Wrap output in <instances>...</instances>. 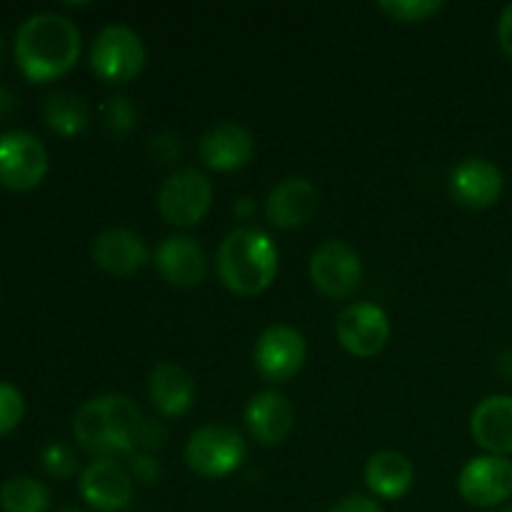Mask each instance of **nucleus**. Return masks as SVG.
<instances>
[{"label":"nucleus","mask_w":512,"mask_h":512,"mask_svg":"<svg viewBox=\"0 0 512 512\" xmlns=\"http://www.w3.org/2000/svg\"><path fill=\"white\" fill-rule=\"evenodd\" d=\"M153 265L160 278L173 288H198L208 275V255L190 235H170L155 248Z\"/></svg>","instance_id":"nucleus-14"},{"label":"nucleus","mask_w":512,"mask_h":512,"mask_svg":"<svg viewBox=\"0 0 512 512\" xmlns=\"http://www.w3.org/2000/svg\"><path fill=\"white\" fill-rule=\"evenodd\" d=\"M200 160L215 173H235L245 168L255 155V138L245 125L225 120L205 130L198 143Z\"/></svg>","instance_id":"nucleus-15"},{"label":"nucleus","mask_w":512,"mask_h":512,"mask_svg":"<svg viewBox=\"0 0 512 512\" xmlns=\"http://www.w3.org/2000/svg\"><path fill=\"white\" fill-rule=\"evenodd\" d=\"M165 440H168V430H165V425L158 423V420L145 418L143 428H140V435H138V450H143V453H153V450L163 448Z\"/></svg>","instance_id":"nucleus-30"},{"label":"nucleus","mask_w":512,"mask_h":512,"mask_svg":"<svg viewBox=\"0 0 512 512\" xmlns=\"http://www.w3.org/2000/svg\"><path fill=\"white\" fill-rule=\"evenodd\" d=\"M498 43H500V50L505 53V58L512 60V3L505 5L503 13H500Z\"/></svg>","instance_id":"nucleus-32"},{"label":"nucleus","mask_w":512,"mask_h":512,"mask_svg":"<svg viewBox=\"0 0 512 512\" xmlns=\"http://www.w3.org/2000/svg\"><path fill=\"white\" fill-rule=\"evenodd\" d=\"M0 508L3 512H48L50 490L43 480L15 475L0 485Z\"/></svg>","instance_id":"nucleus-23"},{"label":"nucleus","mask_w":512,"mask_h":512,"mask_svg":"<svg viewBox=\"0 0 512 512\" xmlns=\"http://www.w3.org/2000/svg\"><path fill=\"white\" fill-rule=\"evenodd\" d=\"M40 465L55 480H68L78 473V455L65 443H48L40 450Z\"/></svg>","instance_id":"nucleus-26"},{"label":"nucleus","mask_w":512,"mask_h":512,"mask_svg":"<svg viewBox=\"0 0 512 512\" xmlns=\"http://www.w3.org/2000/svg\"><path fill=\"white\" fill-rule=\"evenodd\" d=\"M498 512H512V505H505V508H500Z\"/></svg>","instance_id":"nucleus-38"},{"label":"nucleus","mask_w":512,"mask_h":512,"mask_svg":"<svg viewBox=\"0 0 512 512\" xmlns=\"http://www.w3.org/2000/svg\"><path fill=\"white\" fill-rule=\"evenodd\" d=\"M308 275L325 298L348 300L363 285V258L350 243L330 238L310 253Z\"/></svg>","instance_id":"nucleus-7"},{"label":"nucleus","mask_w":512,"mask_h":512,"mask_svg":"<svg viewBox=\"0 0 512 512\" xmlns=\"http://www.w3.org/2000/svg\"><path fill=\"white\" fill-rule=\"evenodd\" d=\"M328 512H385L383 505L378 503L375 498H370V495H348V498H343L340 503H335L333 508Z\"/></svg>","instance_id":"nucleus-31"},{"label":"nucleus","mask_w":512,"mask_h":512,"mask_svg":"<svg viewBox=\"0 0 512 512\" xmlns=\"http://www.w3.org/2000/svg\"><path fill=\"white\" fill-rule=\"evenodd\" d=\"M80 498L95 512H120L133 503L135 480L128 465L113 458L90 460L78 480Z\"/></svg>","instance_id":"nucleus-11"},{"label":"nucleus","mask_w":512,"mask_h":512,"mask_svg":"<svg viewBox=\"0 0 512 512\" xmlns=\"http://www.w3.org/2000/svg\"><path fill=\"white\" fill-rule=\"evenodd\" d=\"M308 360L305 335L293 325H270L258 335L253 348L255 370L268 383H288Z\"/></svg>","instance_id":"nucleus-9"},{"label":"nucleus","mask_w":512,"mask_h":512,"mask_svg":"<svg viewBox=\"0 0 512 512\" xmlns=\"http://www.w3.org/2000/svg\"><path fill=\"white\" fill-rule=\"evenodd\" d=\"M248 433L265 448L285 443L295 428V405L278 390H263L253 395L245 408Z\"/></svg>","instance_id":"nucleus-18"},{"label":"nucleus","mask_w":512,"mask_h":512,"mask_svg":"<svg viewBox=\"0 0 512 512\" xmlns=\"http://www.w3.org/2000/svg\"><path fill=\"white\" fill-rule=\"evenodd\" d=\"M503 170L488 158H465L450 173V195L458 205L470 210H485L503 195Z\"/></svg>","instance_id":"nucleus-13"},{"label":"nucleus","mask_w":512,"mask_h":512,"mask_svg":"<svg viewBox=\"0 0 512 512\" xmlns=\"http://www.w3.org/2000/svg\"><path fill=\"white\" fill-rule=\"evenodd\" d=\"M213 208V183L198 168H180L165 178L158 193L160 218L175 228H195Z\"/></svg>","instance_id":"nucleus-6"},{"label":"nucleus","mask_w":512,"mask_h":512,"mask_svg":"<svg viewBox=\"0 0 512 512\" xmlns=\"http://www.w3.org/2000/svg\"><path fill=\"white\" fill-rule=\"evenodd\" d=\"M145 418L130 395L105 393L85 400L73 418V435L93 460L130 458L138 450Z\"/></svg>","instance_id":"nucleus-2"},{"label":"nucleus","mask_w":512,"mask_h":512,"mask_svg":"<svg viewBox=\"0 0 512 512\" xmlns=\"http://www.w3.org/2000/svg\"><path fill=\"white\" fill-rule=\"evenodd\" d=\"M458 493L473 508H498L512 498V460L500 455H478L463 465Z\"/></svg>","instance_id":"nucleus-12"},{"label":"nucleus","mask_w":512,"mask_h":512,"mask_svg":"<svg viewBox=\"0 0 512 512\" xmlns=\"http://www.w3.org/2000/svg\"><path fill=\"white\" fill-rule=\"evenodd\" d=\"M510 280H512V270H510Z\"/></svg>","instance_id":"nucleus-39"},{"label":"nucleus","mask_w":512,"mask_h":512,"mask_svg":"<svg viewBox=\"0 0 512 512\" xmlns=\"http://www.w3.org/2000/svg\"><path fill=\"white\" fill-rule=\"evenodd\" d=\"M48 148L28 130L0 133V185L15 193L38 188L48 175Z\"/></svg>","instance_id":"nucleus-8"},{"label":"nucleus","mask_w":512,"mask_h":512,"mask_svg":"<svg viewBox=\"0 0 512 512\" xmlns=\"http://www.w3.org/2000/svg\"><path fill=\"white\" fill-rule=\"evenodd\" d=\"M335 335L345 353L355 358H375L393 335L388 313L375 303H353L338 315Z\"/></svg>","instance_id":"nucleus-10"},{"label":"nucleus","mask_w":512,"mask_h":512,"mask_svg":"<svg viewBox=\"0 0 512 512\" xmlns=\"http://www.w3.org/2000/svg\"><path fill=\"white\" fill-rule=\"evenodd\" d=\"M80 30L68 15L35 13L18 28L13 55L20 73L33 83L63 78L80 58Z\"/></svg>","instance_id":"nucleus-1"},{"label":"nucleus","mask_w":512,"mask_h":512,"mask_svg":"<svg viewBox=\"0 0 512 512\" xmlns=\"http://www.w3.org/2000/svg\"><path fill=\"white\" fill-rule=\"evenodd\" d=\"M143 38L123 23L105 25L90 45V68L103 83L125 85L138 78L145 68Z\"/></svg>","instance_id":"nucleus-4"},{"label":"nucleus","mask_w":512,"mask_h":512,"mask_svg":"<svg viewBox=\"0 0 512 512\" xmlns=\"http://www.w3.org/2000/svg\"><path fill=\"white\" fill-rule=\"evenodd\" d=\"M320 208V193L308 178H285L265 198V218L280 230L303 228Z\"/></svg>","instance_id":"nucleus-16"},{"label":"nucleus","mask_w":512,"mask_h":512,"mask_svg":"<svg viewBox=\"0 0 512 512\" xmlns=\"http://www.w3.org/2000/svg\"><path fill=\"white\" fill-rule=\"evenodd\" d=\"M195 378L183 365L163 363L153 365L148 375V395L163 418H178L185 415L195 403Z\"/></svg>","instance_id":"nucleus-20"},{"label":"nucleus","mask_w":512,"mask_h":512,"mask_svg":"<svg viewBox=\"0 0 512 512\" xmlns=\"http://www.w3.org/2000/svg\"><path fill=\"white\" fill-rule=\"evenodd\" d=\"M138 125V108L125 95H113L108 103L103 105V128L110 138L120 140L128 138Z\"/></svg>","instance_id":"nucleus-24"},{"label":"nucleus","mask_w":512,"mask_h":512,"mask_svg":"<svg viewBox=\"0 0 512 512\" xmlns=\"http://www.w3.org/2000/svg\"><path fill=\"white\" fill-rule=\"evenodd\" d=\"M40 113H43L45 125L63 138H75L90 123L88 103L83 100V95L73 93V90H53L45 95Z\"/></svg>","instance_id":"nucleus-22"},{"label":"nucleus","mask_w":512,"mask_h":512,"mask_svg":"<svg viewBox=\"0 0 512 512\" xmlns=\"http://www.w3.org/2000/svg\"><path fill=\"white\" fill-rule=\"evenodd\" d=\"M248 455L243 435L230 425H203L185 443V463L205 480H223L243 465Z\"/></svg>","instance_id":"nucleus-5"},{"label":"nucleus","mask_w":512,"mask_h":512,"mask_svg":"<svg viewBox=\"0 0 512 512\" xmlns=\"http://www.w3.org/2000/svg\"><path fill=\"white\" fill-rule=\"evenodd\" d=\"M93 260L103 273L113 278H130L148 265L150 250L133 230L108 228L95 235Z\"/></svg>","instance_id":"nucleus-17"},{"label":"nucleus","mask_w":512,"mask_h":512,"mask_svg":"<svg viewBox=\"0 0 512 512\" xmlns=\"http://www.w3.org/2000/svg\"><path fill=\"white\" fill-rule=\"evenodd\" d=\"M15 113H18V95L5 88V85H0V123L13 118Z\"/></svg>","instance_id":"nucleus-33"},{"label":"nucleus","mask_w":512,"mask_h":512,"mask_svg":"<svg viewBox=\"0 0 512 512\" xmlns=\"http://www.w3.org/2000/svg\"><path fill=\"white\" fill-rule=\"evenodd\" d=\"M3 58H5V38L3 33H0V63H3Z\"/></svg>","instance_id":"nucleus-36"},{"label":"nucleus","mask_w":512,"mask_h":512,"mask_svg":"<svg viewBox=\"0 0 512 512\" xmlns=\"http://www.w3.org/2000/svg\"><path fill=\"white\" fill-rule=\"evenodd\" d=\"M148 150L150 155H153L155 163L170 165L180 158V153H183V143H180V138L175 133H158L150 138Z\"/></svg>","instance_id":"nucleus-29"},{"label":"nucleus","mask_w":512,"mask_h":512,"mask_svg":"<svg viewBox=\"0 0 512 512\" xmlns=\"http://www.w3.org/2000/svg\"><path fill=\"white\" fill-rule=\"evenodd\" d=\"M25 398L15 385L0 380V435H8L23 423Z\"/></svg>","instance_id":"nucleus-27"},{"label":"nucleus","mask_w":512,"mask_h":512,"mask_svg":"<svg viewBox=\"0 0 512 512\" xmlns=\"http://www.w3.org/2000/svg\"><path fill=\"white\" fill-rule=\"evenodd\" d=\"M470 435L485 455H512V395H488L470 415Z\"/></svg>","instance_id":"nucleus-19"},{"label":"nucleus","mask_w":512,"mask_h":512,"mask_svg":"<svg viewBox=\"0 0 512 512\" xmlns=\"http://www.w3.org/2000/svg\"><path fill=\"white\" fill-rule=\"evenodd\" d=\"M215 270L230 293L240 298L263 295L278 278V245L260 228H235L220 243Z\"/></svg>","instance_id":"nucleus-3"},{"label":"nucleus","mask_w":512,"mask_h":512,"mask_svg":"<svg viewBox=\"0 0 512 512\" xmlns=\"http://www.w3.org/2000/svg\"><path fill=\"white\" fill-rule=\"evenodd\" d=\"M58 512H85V510H80V508H63V510H58Z\"/></svg>","instance_id":"nucleus-37"},{"label":"nucleus","mask_w":512,"mask_h":512,"mask_svg":"<svg viewBox=\"0 0 512 512\" xmlns=\"http://www.w3.org/2000/svg\"><path fill=\"white\" fill-rule=\"evenodd\" d=\"M378 8L395 23H425L445 8L440 0H383Z\"/></svg>","instance_id":"nucleus-25"},{"label":"nucleus","mask_w":512,"mask_h":512,"mask_svg":"<svg viewBox=\"0 0 512 512\" xmlns=\"http://www.w3.org/2000/svg\"><path fill=\"white\" fill-rule=\"evenodd\" d=\"M128 470H130V478H133L138 485H155L160 483V478H163V468H160V463L150 453L130 455Z\"/></svg>","instance_id":"nucleus-28"},{"label":"nucleus","mask_w":512,"mask_h":512,"mask_svg":"<svg viewBox=\"0 0 512 512\" xmlns=\"http://www.w3.org/2000/svg\"><path fill=\"white\" fill-rule=\"evenodd\" d=\"M233 213L238 215V218H250V215L255 213V203L250 198H238L233 205Z\"/></svg>","instance_id":"nucleus-35"},{"label":"nucleus","mask_w":512,"mask_h":512,"mask_svg":"<svg viewBox=\"0 0 512 512\" xmlns=\"http://www.w3.org/2000/svg\"><path fill=\"white\" fill-rule=\"evenodd\" d=\"M365 485L375 500H400L413 490L415 465L398 450H380L365 463Z\"/></svg>","instance_id":"nucleus-21"},{"label":"nucleus","mask_w":512,"mask_h":512,"mask_svg":"<svg viewBox=\"0 0 512 512\" xmlns=\"http://www.w3.org/2000/svg\"><path fill=\"white\" fill-rule=\"evenodd\" d=\"M495 368H498V373L503 375L505 380H510L512 383V345L498 355V363H495Z\"/></svg>","instance_id":"nucleus-34"}]
</instances>
